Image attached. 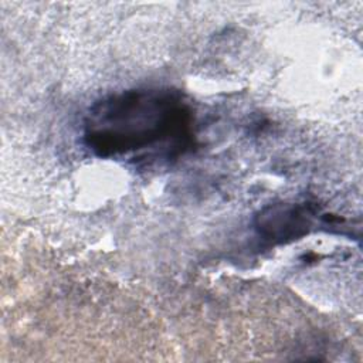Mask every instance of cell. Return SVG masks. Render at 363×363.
Listing matches in <instances>:
<instances>
[{
	"label": "cell",
	"mask_w": 363,
	"mask_h": 363,
	"mask_svg": "<svg viewBox=\"0 0 363 363\" xmlns=\"http://www.w3.org/2000/svg\"><path fill=\"white\" fill-rule=\"evenodd\" d=\"M194 116L180 91L136 88L96 101L84 119L85 146L104 159L156 164L193 145Z\"/></svg>",
	"instance_id": "6da1fadb"
},
{
	"label": "cell",
	"mask_w": 363,
	"mask_h": 363,
	"mask_svg": "<svg viewBox=\"0 0 363 363\" xmlns=\"http://www.w3.org/2000/svg\"><path fill=\"white\" fill-rule=\"evenodd\" d=\"M318 210L309 203H277L264 207L254 220L259 237L272 244H285L306 235Z\"/></svg>",
	"instance_id": "7a4b0ae2"
}]
</instances>
